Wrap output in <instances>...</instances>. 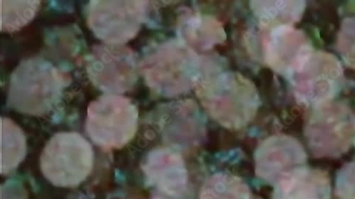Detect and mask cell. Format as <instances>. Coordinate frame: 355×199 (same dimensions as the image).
<instances>
[{
  "label": "cell",
  "instance_id": "6da1fadb",
  "mask_svg": "<svg viewBox=\"0 0 355 199\" xmlns=\"http://www.w3.org/2000/svg\"><path fill=\"white\" fill-rule=\"evenodd\" d=\"M197 95L209 115L229 129L245 127L254 118L259 106L254 85L236 73L201 80L197 85Z\"/></svg>",
  "mask_w": 355,
  "mask_h": 199
},
{
  "label": "cell",
  "instance_id": "7a4b0ae2",
  "mask_svg": "<svg viewBox=\"0 0 355 199\" xmlns=\"http://www.w3.org/2000/svg\"><path fill=\"white\" fill-rule=\"evenodd\" d=\"M69 80L46 61L39 58L25 60L11 76L9 105L28 115H46L61 97Z\"/></svg>",
  "mask_w": 355,
  "mask_h": 199
},
{
  "label": "cell",
  "instance_id": "3957f363",
  "mask_svg": "<svg viewBox=\"0 0 355 199\" xmlns=\"http://www.w3.org/2000/svg\"><path fill=\"white\" fill-rule=\"evenodd\" d=\"M196 54L177 42H167L146 56L141 72L148 86L164 97L188 92L202 80V67Z\"/></svg>",
  "mask_w": 355,
  "mask_h": 199
},
{
  "label": "cell",
  "instance_id": "277c9868",
  "mask_svg": "<svg viewBox=\"0 0 355 199\" xmlns=\"http://www.w3.org/2000/svg\"><path fill=\"white\" fill-rule=\"evenodd\" d=\"M94 153L90 143L76 132L55 134L47 142L40 157L44 178L59 188H75L91 176Z\"/></svg>",
  "mask_w": 355,
  "mask_h": 199
},
{
  "label": "cell",
  "instance_id": "5b68a950",
  "mask_svg": "<svg viewBox=\"0 0 355 199\" xmlns=\"http://www.w3.org/2000/svg\"><path fill=\"white\" fill-rule=\"evenodd\" d=\"M138 118V110L130 100L113 95H104L89 105L85 129L98 146L121 149L135 137Z\"/></svg>",
  "mask_w": 355,
  "mask_h": 199
},
{
  "label": "cell",
  "instance_id": "8992f818",
  "mask_svg": "<svg viewBox=\"0 0 355 199\" xmlns=\"http://www.w3.org/2000/svg\"><path fill=\"white\" fill-rule=\"evenodd\" d=\"M309 146L317 158H336L346 153L355 138V116L340 103L315 108L305 129Z\"/></svg>",
  "mask_w": 355,
  "mask_h": 199
},
{
  "label": "cell",
  "instance_id": "52a82bcc",
  "mask_svg": "<svg viewBox=\"0 0 355 199\" xmlns=\"http://www.w3.org/2000/svg\"><path fill=\"white\" fill-rule=\"evenodd\" d=\"M147 4L144 1H92L87 9L88 26L107 44H123L139 31Z\"/></svg>",
  "mask_w": 355,
  "mask_h": 199
},
{
  "label": "cell",
  "instance_id": "ba28073f",
  "mask_svg": "<svg viewBox=\"0 0 355 199\" xmlns=\"http://www.w3.org/2000/svg\"><path fill=\"white\" fill-rule=\"evenodd\" d=\"M288 79L298 100L317 107L329 102L340 90L343 71L333 55L313 51Z\"/></svg>",
  "mask_w": 355,
  "mask_h": 199
},
{
  "label": "cell",
  "instance_id": "9c48e42d",
  "mask_svg": "<svg viewBox=\"0 0 355 199\" xmlns=\"http://www.w3.org/2000/svg\"><path fill=\"white\" fill-rule=\"evenodd\" d=\"M86 68L95 86L108 93H125L137 81L135 55L121 46H95L87 57Z\"/></svg>",
  "mask_w": 355,
  "mask_h": 199
},
{
  "label": "cell",
  "instance_id": "30bf717a",
  "mask_svg": "<svg viewBox=\"0 0 355 199\" xmlns=\"http://www.w3.org/2000/svg\"><path fill=\"white\" fill-rule=\"evenodd\" d=\"M255 173L262 180L275 184L294 170L303 167L306 155L297 140L287 135L266 139L255 153Z\"/></svg>",
  "mask_w": 355,
  "mask_h": 199
},
{
  "label": "cell",
  "instance_id": "8fae6325",
  "mask_svg": "<svg viewBox=\"0 0 355 199\" xmlns=\"http://www.w3.org/2000/svg\"><path fill=\"white\" fill-rule=\"evenodd\" d=\"M312 52L306 36L290 25L273 27L263 41L266 63L288 78L300 68Z\"/></svg>",
  "mask_w": 355,
  "mask_h": 199
},
{
  "label": "cell",
  "instance_id": "7c38bea8",
  "mask_svg": "<svg viewBox=\"0 0 355 199\" xmlns=\"http://www.w3.org/2000/svg\"><path fill=\"white\" fill-rule=\"evenodd\" d=\"M141 168L146 183L166 195L180 196L187 189L188 169L179 153L166 148L154 149Z\"/></svg>",
  "mask_w": 355,
  "mask_h": 199
},
{
  "label": "cell",
  "instance_id": "4fadbf2b",
  "mask_svg": "<svg viewBox=\"0 0 355 199\" xmlns=\"http://www.w3.org/2000/svg\"><path fill=\"white\" fill-rule=\"evenodd\" d=\"M273 199H330L329 177L320 170H294L275 184Z\"/></svg>",
  "mask_w": 355,
  "mask_h": 199
},
{
  "label": "cell",
  "instance_id": "5bb4252c",
  "mask_svg": "<svg viewBox=\"0 0 355 199\" xmlns=\"http://www.w3.org/2000/svg\"><path fill=\"white\" fill-rule=\"evenodd\" d=\"M180 34L187 44L200 50H210L226 39L224 28L217 19L201 15L184 16L180 23Z\"/></svg>",
  "mask_w": 355,
  "mask_h": 199
},
{
  "label": "cell",
  "instance_id": "9a60e30c",
  "mask_svg": "<svg viewBox=\"0 0 355 199\" xmlns=\"http://www.w3.org/2000/svg\"><path fill=\"white\" fill-rule=\"evenodd\" d=\"M251 9L263 26L291 25L303 15L305 3L302 1H252ZM272 27V28H273Z\"/></svg>",
  "mask_w": 355,
  "mask_h": 199
},
{
  "label": "cell",
  "instance_id": "2e32d148",
  "mask_svg": "<svg viewBox=\"0 0 355 199\" xmlns=\"http://www.w3.org/2000/svg\"><path fill=\"white\" fill-rule=\"evenodd\" d=\"M200 199H251L249 187L239 177L220 173L207 180Z\"/></svg>",
  "mask_w": 355,
  "mask_h": 199
},
{
  "label": "cell",
  "instance_id": "e0dca14e",
  "mask_svg": "<svg viewBox=\"0 0 355 199\" xmlns=\"http://www.w3.org/2000/svg\"><path fill=\"white\" fill-rule=\"evenodd\" d=\"M2 174L6 175L15 169L26 155V139L20 129L12 120H1Z\"/></svg>",
  "mask_w": 355,
  "mask_h": 199
},
{
  "label": "cell",
  "instance_id": "ac0fdd59",
  "mask_svg": "<svg viewBox=\"0 0 355 199\" xmlns=\"http://www.w3.org/2000/svg\"><path fill=\"white\" fill-rule=\"evenodd\" d=\"M1 30L14 32L31 22L40 7V1H1Z\"/></svg>",
  "mask_w": 355,
  "mask_h": 199
},
{
  "label": "cell",
  "instance_id": "d6986e66",
  "mask_svg": "<svg viewBox=\"0 0 355 199\" xmlns=\"http://www.w3.org/2000/svg\"><path fill=\"white\" fill-rule=\"evenodd\" d=\"M338 48L345 62L355 68V17L343 21L338 35Z\"/></svg>",
  "mask_w": 355,
  "mask_h": 199
},
{
  "label": "cell",
  "instance_id": "ffe728a7",
  "mask_svg": "<svg viewBox=\"0 0 355 199\" xmlns=\"http://www.w3.org/2000/svg\"><path fill=\"white\" fill-rule=\"evenodd\" d=\"M336 193L338 199H355V161L340 170L336 179Z\"/></svg>",
  "mask_w": 355,
  "mask_h": 199
},
{
  "label": "cell",
  "instance_id": "44dd1931",
  "mask_svg": "<svg viewBox=\"0 0 355 199\" xmlns=\"http://www.w3.org/2000/svg\"><path fill=\"white\" fill-rule=\"evenodd\" d=\"M154 199H162V198H154Z\"/></svg>",
  "mask_w": 355,
  "mask_h": 199
}]
</instances>
